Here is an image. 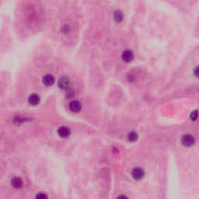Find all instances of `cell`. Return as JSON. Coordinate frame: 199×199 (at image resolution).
<instances>
[{
	"label": "cell",
	"instance_id": "obj_8",
	"mask_svg": "<svg viewBox=\"0 0 199 199\" xmlns=\"http://www.w3.org/2000/svg\"><path fill=\"white\" fill-rule=\"evenodd\" d=\"M28 101L29 104L33 105V106L37 105L40 103V97L38 95H37V94H32L31 96H30Z\"/></svg>",
	"mask_w": 199,
	"mask_h": 199
},
{
	"label": "cell",
	"instance_id": "obj_1",
	"mask_svg": "<svg viewBox=\"0 0 199 199\" xmlns=\"http://www.w3.org/2000/svg\"><path fill=\"white\" fill-rule=\"evenodd\" d=\"M181 143L185 147H191L195 145V138L191 134H185L182 136Z\"/></svg>",
	"mask_w": 199,
	"mask_h": 199
},
{
	"label": "cell",
	"instance_id": "obj_15",
	"mask_svg": "<svg viewBox=\"0 0 199 199\" xmlns=\"http://www.w3.org/2000/svg\"><path fill=\"white\" fill-rule=\"evenodd\" d=\"M195 75L197 76V77H199V66H198V67L195 68Z\"/></svg>",
	"mask_w": 199,
	"mask_h": 199
},
{
	"label": "cell",
	"instance_id": "obj_6",
	"mask_svg": "<svg viewBox=\"0 0 199 199\" xmlns=\"http://www.w3.org/2000/svg\"><path fill=\"white\" fill-rule=\"evenodd\" d=\"M58 133L62 138H68L70 135V130L67 127H61L58 131Z\"/></svg>",
	"mask_w": 199,
	"mask_h": 199
},
{
	"label": "cell",
	"instance_id": "obj_12",
	"mask_svg": "<svg viewBox=\"0 0 199 199\" xmlns=\"http://www.w3.org/2000/svg\"><path fill=\"white\" fill-rule=\"evenodd\" d=\"M198 115H199L198 111L197 110H193L190 115V119L192 120V121H196V120L198 119Z\"/></svg>",
	"mask_w": 199,
	"mask_h": 199
},
{
	"label": "cell",
	"instance_id": "obj_14",
	"mask_svg": "<svg viewBox=\"0 0 199 199\" xmlns=\"http://www.w3.org/2000/svg\"><path fill=\"white\" fill-rule=\"evenodd\" d=\"M117 199H129V198L125 195H120L117 196Z\"/></svg>",
	"mask_w": 199,
	"mask_h": 199
},
{
	"label": "cell",
	"instance_id": "obj_4",
	"mask_svg": "<svg viewBox=\"0 0 199 199\" xmlns=\"http://www.w3.org/2000/svg\"><path fill=\"white\" fill-rule=\"evenodd\" d=\"M133 57H134V54L132 51H129V50H126L122 53V59L127 62H131L133 59Z\"/></svg>",
	"mask_w": 199,
	"mask_h": 199
},
{
	"label": "cell",
	"instance_id": "obj_7",
	"mask_svg": "<svg viewBox=\"0 0 199 199\" xmlns=\"http://www.w3.org/2000/svg\"><path fill=\"white\" fill-rule=\"evenodd\" d=\"M54 82V79L53 77V76L52 75H46L43 78V83L47 87H50V86H52L53 85V83Z\"/></svg>",
	"mask_w": 199,
	"mask_h": 199
},
{
	"label": "cell",
	"instance_id": "obj_2",
	"mask_svg": "<svg viewBox=\"0 0 199 199\" xmlns=\"http://www.w3.org/2000/svg\"><path fill=\"white\" fill-rule=\"evenodd\" d=\"M132 176L135 180H141L145 177V170L142 167H135L132 171Z\"/></svg>",
	"mask_w": 199,
	"mask_h": 199
},
{
	"label": "cell",
	"instance_id": "obj_13",
	"mask_svg": "<svg viewBox=\"0 0 199 199\" xmlns=\"http://www.w3.org/2000/svg\"><path fill=\"white\" fill-rule=\"evenodd\" d=\"M36 199H48V196L44 193H39L36 196Z\"/></svg>",
	"mask_w": 199,
	"mask_h": 199
},
{
	"label": "cell",
	"instance_id": "obj_10",
	"mask_svg": "<svg viewBox=\"0 0 199 199\" xmlns=\"http://www.w3.org/2000/svg\"><path fill=\"white\" fill-rule=\"evenodd\" d=\"M128 139L129 142H135L138 140V138H139V135L137 134V132H130L128 134Z\"/></svg>",
	"mask_w": 199,
	"mask_h": 199
},
{
	"label": "cell",
	"instance_id": "obj_11",
	"mask_svg": "<svg viewBox=\"0 0 199 199\" xmlns=\"http://www.w3.org/2000/svg\"><path fill=\"white\" fill-rule=\"evenodd\" d=\"M115 20L117 22H121L123 20V13L120 10H117L115 13Z\"/></svg>",
	"mask_w": 199,
	"mask_h": 199
},
{
	"label": "cell",
	"instance_id": "obj_9",
	"mask_svg": "<svg viewBox=\"0 0 199 199\" xmlns=\"http://www.w3.org/2000/svg\"><path fill=\"white\" fill-rule=\"evenodd\" d=\"M11 183H12V185H13V188H20L23 186V180L20 178L16 177V178H13Z\"/></svg>",
	"mask_w": 199,
	"mask_h": 199
},
{
	"label": "cell",
	"instance_id": "obj_5",
	"mask_svg": "<svg viewBox=\"0 0 199 199\" xmlns=\"http://www.w3.org/2000/svg\"><path fill=\"white\" fill-rule=\"evenodd\" d=\"M69 108L72 112L78 113L79 112L80 110H81V104H80L78 101L73 100V101H72L71 103H70Z\"/></svg>",
	"mask_w": 199,
	"mask_h": 199
},
{
	"label": "cell",
	"instance_id": "obj_3",
	"mask_svg": "<svg viewBox=\"0 0 199 199\" xmlns=\"http://www.w3.org/2000/svg\"><path fill=\"white\" fill-rule=\"evenodd\" d=\"M59 87L62 89H68L70 87L69 79L65 77L60 79L59 81Z\"/></svg>",
	"mask_w": 199,
	"mask_h": 199
}]
</instances>
